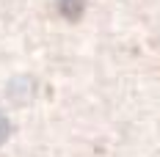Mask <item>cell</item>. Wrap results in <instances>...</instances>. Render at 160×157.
I'll return each mask as SVG.
<instances>
[{"mask_svg":"<svg viewBox=\"0 0 160 157\" xmlns=\"http://www.w3.org/2000/svg\"><path fill=\"white\" fill-rule=\"evenodd\" d=\"M55 6H58V11L66 19H78L80 11H83V6H86V0H55Z\"/></svg>","mask_w":160,"mask_h":157,"instance_id":"1","label":"cell"},{"mask_svg":"<svg viewBox=\"0 0 160 157\" xmlns=\"http://www.w3.org/2000/svg\"><path fill=\"white\" fill-rule=\"evenodd\" d=\"M6 138H8V121H6V116L0 113V143L6 141Z\"/></svg>","mask_w":160,"mask_h":157,"instance_id":"2","label":"cell"}]
</instances>
